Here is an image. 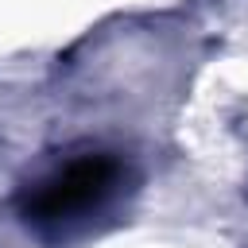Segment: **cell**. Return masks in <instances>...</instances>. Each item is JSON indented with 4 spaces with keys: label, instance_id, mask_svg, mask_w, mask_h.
I'll list each match as a JSON object with an SVG mask.
<instances>
[{
    "label": "cell",
    "instance_id": "6da1fadb",
    "mask_svg": "<svg viewBox=\"0 0 248 248\" xmlns=\"http://www.w3.org/2000/svg\"><path fill=\"white\" fill-rule=\"evenodd\" d=\"M124 182V163L108 151H81L74 159H62L43 178H35L23 198L19 213L27 225L43 232H70L85 225L93 213H101Z\"/></svg>",
    "mask_w": 248,
    "mask_h": 248
}]
</instances>
